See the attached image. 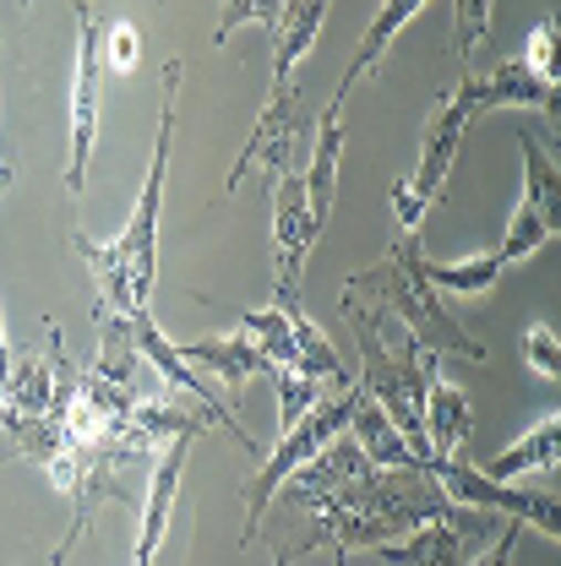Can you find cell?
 <instances>
[{"instance_id":"cell-1","label":"cell","mask_w":561,"mask_h":566,"mask_svg":"<svg viewBox=\"0 0 561 566\" xmlns=\"http://www.w3.org/2000/svg\"><path fill=\"white\" fill-rule=\"evenodd\" d=\"M180 76L186 61H169L164 66V104H158V137H153V158H147V180L137 191V208L121 223V234L93 240V234H76V256L93 268L98 283V311H115V316H142L153 311V283H158V218H164V180H169V142H175V98H180Z\"/></svg>"},{"instance_id":"cell-2","label":"cell","mask_w":561,"mask_h":566,"mask_svg":"<svg viewBox=\"0 0 561 566\" xmlns=\"http://www.w3.org/2000/svg\"><path fill=\"white\" fill-rule=\"evenodd\" d=\"M311 517H316V528H311V539L305 545H294L300 556L305 551H316V545H328L333 551V562L344 566L354 551H376V545H387V539H404L409 528H420V523H436V517H464L469 506H458V501H447L441 485L420 474V469H360L350 485H339L333 495H322L316 506H305Z\"/></svg>"},{"instance_id":"cell-3","label":"cell","mask_w":561,"mask_h":566,"mask_svg":"<svg viewBox=\"0 0 561 566\" xmlns=\"http://www.w3.org/2000/svg\"><path fill=\"white\" fill-rule=\"evenodd\" d=\"M344 300H365L376 311H393L404 322V333L425 344L430 354H464V359H486V344H475L447 311H441V294L425 279V256H420V234H404L393 240V251L376 262V268H360L344 279Z\"/></svg>"},{"instance_id":"cell-4","label":"cell","mask_w":561,"mask_h":566,"mask_svg":"<svg viewBox=\"0 0 561 566\" xmlns=\"http://www.w3.org/2000/svg\"><path fill=\"white\" fill-rule=\"evenodd\" d=\"M344 322L354 327V344H360V392L398 424V436L415 447L425 469V458H430V447H425V376L436 370L441 354L415 344L409 333L398 349H387V338H382L387 311H376L365 300H344Z\"/></svg>"},{"instance_id":"cell-5","label":"cell","mask_w":561,"mask_h":566,"mask_svg":"<svg viewBox=\"0 0 561 566\" xmlns=\"http://www.w3.org/2000/svg\"><path fill=\"white\" fill-rule=\"evenodd\" d=\"M354 403H360V387H344L333 403L328 398H316L300 420L289 424V430H279V452H262V463L251 469V480L240 485V501H246V528H240V545H251L257 539V528H262V517H268V506L279 501V485L300 469V463H311L333 436H344L350 430V415Z\"/></svg>"},{"instance_id":"cell-6","label":"cell","mask_w":561,"mask_h":566,"mask_svg":"<svg viewBox=\"0 0 561 566\" xmlns=\"http://www.w3.org/2000/svg\"><path fill=\"white\" fill-rule=\"evenodd\" d=\"M475 115H480V104H475V82L464 71L458 87L441 93L436 109H430V120H425L415 180H393V212H398V229L404 234H420L425 212L436 208V197H441V186H447V175L458 164V147H464V132H469Z\"/></svg>"},{"instance_id":"cell-7","label":"cell","mask_w":561,"mask_h":566,"mask_svg":"<svg viewBox=\"0 0 561 566\" xmlns=\"http://www.w3.org/2000/svg\"><path fill=\"white\" fill-rule=\"evenodd\" d=\"M300 153H305V104H300V87L294 82H273L268 87V104L251 126V137L240 147L235 169L224 175V197L240 191L246 175H268L279 180L289 169H300Z\"/></svg>"},{"instance_id":"cell-8","label":"cell","mask_w":561,"mask_h":566,"mask_svg":"<svg viewBox=\"0 0 561 566\" xmlns=\"http://www.w3.org/2000/svg\"><path fill=\"white\" fill-rule=\"evenodd\" d=\"M98 93H104V17L93 11V0H76V71H71V164H66V191L82 197L87 186V158L98 142Z\"/></svg>"},{"instance_id":"cell-9","label":"cell","mask_w":561,"mask_h":566,"mask_svg":"<svg viewBox=\"0 0 561 566\" xmlns=\"http://www.w3.org/2000/svg\"><path fill=\"white\" fill-rule=\"evenodd\" d=\"M518 147H523V197L512 208V223H507V240H501V268L534 256L540 245H551L561 234V175L557 158L540 147L534 132H518Z\"/></svg>"},{"instance_id":"cell-10","label":"cell","mask_w":561,"mask_h":566,"mask_svg":"<svg viewBox=\"0 0 561 566\" xmlns=\"http://www.w3.org/2000/svg\"><path fill=\"white\" fill-rule=\"evenodd\" d=\"M501 523H507V517L469 506L464 517H436V523L409 528L404 539L376 545V562L382 566H469L496 534H501Z\"/></svg>"},{"instance_id":"cell-11","label":"cell","mask_w":561,"mask_h":566,"mask_svg":"<svg viewBox=\"0 0 561 566\" xmlns=\"http://www.w3.org/2000/svg\"><path fill=\"white\" fill-rule=\"evenodd\" d=\"M425 474L441 485L447 501H458V506L496 512V517H512V523H534L546 539H561V512H557V501H546V495L507 491L501 480H486V474H480L475 463H464V458H425Z\"/></svg>"},{"instance_id":"cell-12","label":"cell","mask_w":561,"mask_h":566,"mask_svg":"<svg viewBox=\"0 0 561 566\" xmlns=\"http://www.w3.org/2000/svg\"><path fill=\"white\" fill-rule=\"evenodd\" d=\"M273 191V305L294 311L300 305V273H305V256L316 245V218L305 202V169H289L279 180H268Z\"/></svg>"},{"instance_id":"cell-13","label":"cell","mask_w":561,"mask_h":566,"mask_svg":"<svg viewBox=\"0 0 561 566\" xmlns=\"http://www.w3.org/2000/svg\"><path fill=\"white\" fill-rule=\"evenodd\" d=\"M197 447V430L175 436L158 463L147 469V512H142V534H137V562L132 566H153L164 534H169V512H175V495H180V474H186V452Z\"/></svg>"},{"instance_id":"cell-14","label":"cell","mask_w":561,"mask_h":566,"mask_svg":"<svg viewBox=\"0 0 561 566\" xmlns=\"http://www.w3.org/2000/svg\"><path fill=\"white\" fill-rule=\"evenodd\" d=\"M98 354L93 365H82L87 376L121 387V392H137V398H153L147 381H142V354H137V338H132V316H115V311H98Z\"/></svg>"},{"instance_id":"cell-15","label":"cell","mask_w":561,"mask_h":566,"mask_svg":"<svg viewBox=\"0 0 561 566\" xmlns=\"http://www.w3.org/2000/svg\"><path fill=\"white\" fill-rule=\"evenodd\" d=\"M50 327V338H44V354H28L22 359H11V376H6V403L0 409H11V415H50V398H55V359H61V327L55 322H44Z\"/></svg>"},{"instance_id":"cell-16","label":"cell","mask_w":561,"mask_h":566,"mask_svg":"<svg viewBox=\"0 0 561 566\" xmlns=\"http://www.w3.org/2000/svg\"><path fill=\"white\" fill-rule=\"evenodd\" d=\"M469 82H475V104L480 109H551L557 104V82L523 71V61H501L486 76L469 71Z\"/></svg>"},{"instance_id":"cell-17","label":"cell","mask_w":561,"mask_h":566,"mask_svg":"<svg viewBox=\"0 0 561 566\" xmlns=\"http://www.w3.org/2000/svg\"><path fill=\"white\" fill-rule=\"evenodd\" d=\"M322 17H328V0H283L279 6V22L268 28L273 33V82H294L300 61L316 50Z\"/></svg>"},{"instance_id":"cell-18","label":"cell","mask_w":561,"mask_h":566,"mask_svg":"<svg viewBox=\"0 0 561 566\" xmlns=\"http://www.w3.org/2000/svg\"><path fill=\"white\" fill-rule=\"evenodd\" d=\"M420 6H430V0H382V11L371 17V28H365V39L354 44V55H350V66H344V76H339V93H333V104H350V93H354V82L365 76V71H376L382 66V55H387V44L415 22V11Z\"/></svg>"},{"instance_id":"cell-19","label":"cell","mask_w":561,"mask_h":566,"mask_svg":"<svg viewBox=\"0 0 561 566\" xmlns=\"http://www.w3.org/2000/svg\"><path fill=\"white\" fill-rule=\"evenodd\" d=\"M469 398L453 387V381H441V370H430L425 376V447H430V458H453L464 441H469Z\"/></svg>"},{"instance_id":"cell-20","label":"cell","mask_w":561,"mask_h":566,"mask_svg":"<svg viewBox=\"0 0 561 566\" xmlns=\"http://www.w3.org/2000/svg\"><path fill=\"white\" fill-rule=\"evenodd\" d=\"M360 387V381H354ZM350 441L365 452V463H376V469H420V458H415V447L398 436V424L387 420L365 392H360V403H354L350 415ZM425 474V469H420Z\"/></svg>"},{"instance_id":"cell-21","label":"cell","mask_w":561,"mask_h":566,"mask_svg":"<svg viewBox=\"0 0 561 566\" xmlns=\"http://www.w3.org/2000/svg\"><path fill=\"white\" fill-rule=\"evenodd\" d=\"M339 158H344V104H328V120L316 126V147H311V169H305V202L316 229L333 212V191H339Z\"/></svg>"},{"instance_id":"cell-22","label":"cell","mask_w":561,"mask_h":566,"mask_svg":"<svg viewBox=\"0 0 561 566\" xmlns=\"http://www.w3.org/2000/svg\"><path fill=\"white\" fill-rule=\"evenodd\" d=\"M180 349V359L186 365H208V370H218L229 387H246L251 376H262L268 370V359H262V349L235 327L229 338H197V344H175Z\"/></svg>"},{"instance_id":"cell-23","label":"cell","mask_w":561,"mask_h":566,"mask_svg":"<svg viewBox=\"0 0 561 566\" xmlns=\"http://www.w3.org/2000/svg\"><path fill=\"white\" fill-rule=\"evenodd\" d=\"M557 447H561V420L546 415L529 436H518L507 452L486 458L480 474H486V480H501V485H507V480H523V474H534V469H551V463H557Z\"/></svg>"},{"instance_id":"cell-24","label":"cell","mask_w":561,"mask_h":566,"mask_svg":"<svg viewBox=\"0 0 561 566\" xmlns=\"http://www.w3.org/2000/svg\"><path fill=\"white\" fill-rule=\"evenodd\" d=\"M425 279L436 294H486L501 279V256L480 251V256H464V262H425Z\"/></svg>"},{"instance_id":"cell-25","label":"cell","mask_w":561,"mask_h":566,"mask_svg":"<svg viewBox=\"0 0 561 566\" xmlns=\"http://www.w3.org/2000/svg\"><path fill=\"white\" fill-rule=\"evenodd\" d=\"M240 333L262 349L268 365H294V322L283 305H268V311H246L240 316Z\"/></svg>"},{"instance_id":"cell-26","label":"cell","mask_w":561,"mask_h":566,"mask_svg":"<svg viewBox=\"0 0 561 566\" xmlns=\"http://www.w3.org/2000/svg\"><path fill=\"white\" fill-rule=\"evenodd\" d=\"M268 376H273V392H279V430H289L316 398H328V387L311 381L300 365H268Z\"/></svg>"},{"instance_id":"cell-27","label":"cell","mask_w":561,"mask_h":566,"mask_svg":"<svg viewBox=\"0 0 561 566\" xmlns=\"http://www.w3.org/2000/svg\"><path fill=\"white\" fill-rule=\"evenodd\" d=\"M491 11L496 0H453V55H458V66H469V55L491 39Z\"/></svg>"},{"instance_id":"cell-28","label":"cell","mask_w":561,"mask_h":566,"mask_svg":"<svg viewBox=\"0 0 561 566\" xmlns=\"http://www.w3.org/2000/svg\"><path fill=\"white\" fill-rule=\"evenodd\" d=\"M523 71H534V76H546V82H557V17H546V22H534L529 28V39H523Z\"/></svg>"},{"instance_id":"cell-29","label":"cell","mask_w":561,"mask_h":566,"mask_svg":"<svg viewBox=\"0 0 561 566\" xmlns=\"http://www.w3.org/2000/svg\"><path fill=\"white\" fill-rule=\"evenodd\" d=\"M523 359H529V370H534V376L557 381V376H561V344H557V327L534 322V327L523 333Z\"/></svg>"},{"instance_id":"cell-30","label":"cell","mask_w":561,"mask_h":566,"mask_svg":"<svg viewBox=\"0 0 561 566\" xmlns=\"http://www.w3.org/2000/svg\"><path fill=\"white\" fill-rule=\"evenodd\" d=\"M279 6L283 0H224V17H218V33H212V39L224 44L240 22H262V28H273V22H279Z\"/></svg>"},{"instance_id":"cell-31","label":"cell","mask_w":561,"mask_h":566,"mask_svg":"<svg viewBox=\"0 0 561 566\" xmlns=\"http://www.w3.org/2000/svg\"><path fill=\"white\" fill-rule=\"evenodd\" d=\"M137 55H142L137 28H132V22H110V28H104V66L132 71L137 66Z\"/></svg>"},{"instance_id":"cell-32","label":"cell","mask_w":561,"mask_h":566,"mask_svg":"<svg viewBox=\"0 0 561 566\" xmlns=\"http://www.w3.org/2000/svg\"><path fill=\"white\" fill-rule=\"evenodd\" d=\"M518 534H523V523H512V517H507V523H501V534H496L491 545H486L469 566H512V556H518Z\"/></svg>"},{"instance_id":"cell-33","label":"cell","mask_w":561,"mask_h":566,"mask_svg":"<svg viewBox=\"0 0 561 566\" xmlns=\"http://www.w3.org/2000/svg\"><path fill=\"white\" fill-rule=\"evenodd\" d=\"M11 376V338H6V311H0V381Z\"/></svg>"},{"instance_id":"cell-34","label":"cell","mask_w":561,"mask_h":566,"mask_svg":"<svg viewBox=\"0 0 561 566\" xmlns=\"http://www.w3.org/2000/svg\"><path fill=\"white\" fill-rule=\"evenodd\" d=\"M11 180H17V169H11V164H0V202H6V191H11Z\"/></svg>"},{"instance_id":"cell-35","label":"cell","mask_w":561,"mask_h":566,"mask_svg":"<svg viewBox=\"0 0 561 566\" xmlns=\"http://www.w3.org/2000/svg\"><path fill=\"white\" fill-rule=\"evenodd\" d=\"M300 562V551H294V545H289V551H279V556H273V566H294Z\"/></svg>"},{"instance_id":"cell-36","label":"cell","mask_w":561,"mask_h":566,"mask_svg":"<svg viewBox=\"0 0 561 566\" xmlns=\"http://www.w3.org/2000/svg\"><path fill=\"white\" fill-rule=\"evenodd\" d=\"M0 403H6V381H0Z\"/></svg>"}]
</instances>
